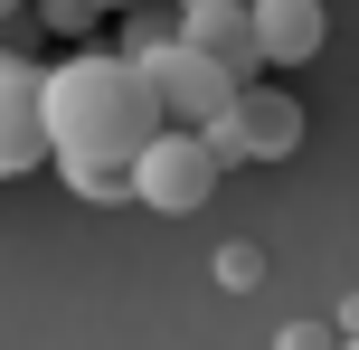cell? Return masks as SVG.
I'll list each match as a JSON object with an SVG mask.
<instances>
[{
    "label": "cell",
    "mask_w": 359,
    "mask_h": 350,
    "mask_svg": "<svg viewBox=\"0 0 359 350\" xmlns=\"http://www.w3.org/2000/svg\"><path fill=\"white\" fill-rule=\"evenodd\" d=\"M341 350H359V332H350V341H341Z\"/></svg>",
    "instance_id": "9a60e30c"
},
{
    "label": "cell",
    "mask_w": 359,
    "mask_h": 350,
    "mask_svg": "<svg viewBox=\"0 0 359 350\" xmlns=\"http://www.w3.org/2000/svg\"><path fill=\"white\" fill-rule=\"evenodd\" d=\"M198 142L217 152V170L227 161H293L303 152V105L284 86H236V105L217 123H198Z\"/></svg>",
    "instance_id": "7a4b0ae2"
},
{
    "label": "cell",
    "mask_w": 359,
    "mask_h": 350,
    "mask_svg": "<svg viewBox=\"0 0 359 350\" xmlns=\"http://www.w3.org/2000/svg\"><path fill=\"white\" fill-rule=\"evenodd\" d=\"M19 10H29V0H0V29H10V19H19Z\"/></svg>",
    "instance_id": "4fadbf2b"
},
{
    "label": "cell",
    "mask_w": 359,
    "mask_h": 350,
    "mask_svg": "<svg viewBox=\"0 0 359 350\" xmlns=\"http://www.w3.org/2000/svg\"><path fill=\"white\" fill-rule=\"evenodd\" d=\"M76 199H133V170H76Z\"/></svg>",
    "instance_id": "8fae6325"
},
{
    "label": "cell",
    "mask_w": 359,
    "mask_h": 350,
    "mask_svg": "<svg viewBox=\"0 0 359 350\" xmlns=\"http://www.w3.org/2000/svg\"><path fill=\"white\" fill-rule=\"evenodd\" d=\"M114 19H123V57H151V48L180 38V10H161V0H133V10H114Z\"/></svg>",
    "instance_id": "ba28073f"
},
{
    "label": "cell",
    "mask_w": 359,
    "mask_h": 350,
    "mask_svg": "<svg viewBox=\"0 0 359 350\" xmlns=\"http://www.w3.org/2000/svg\"><path fill=\"white\" fill-rule=\"evenodd\" d=\"M38 114H48V161L57 180H76V170H133L151 142H161V95H151V76L133 67L123 48L114 57H57L48 86H38Z\"/></svg>",
    "instance_id": "6da1fadb"
},
{
    "label": "cell",
    "mask_w": 359,
    "mask_h": 350,
    "mask_svg": "<svg viewBox=\"0 0 359 350\" xmlns=\"http://www.w3.org/2000/svg\"><path fill=\"white\" fill-rule=\"evenodd\" d=\"M38 86H48V67H38L29 48H10V38H0V180H19V170L48 161V114H38Z\"/></svg>",
    "instance_id": "5b68a950"
},
{
    "label": "cell",
    "mask_w": 359,
    "mask_h": 350,
    "mask_svg": "<svg viewBox=\"0 0 359 350\" xmlns=\"http://www.w3.org/2000/svg\"><path fill=\"white\" fill-rule=\"evenodd\" d=\"M29 19H38L48 38H86V29H95L104 10H95V0H29Z\"/></svg>",
    "instance_id": "9c48e42d"
},
{
    "label": "cell",
    "mask_w": 359,
    "mask_h": 350,
    "mask_svg": "<svg viewBox=\"0 0 359 350\" xmlns=\"http://www.w3.org/2000/svg\"><path fill=\"white\" fill-rule=\"evenodd\" d=\"M255 10V48H265V67H312L331 38V10L322 0H246Z\"/></svg>",
    "instance_id": "52a82bcc"
},
{
    "label": "cell",
    "mask_w": 359,
    "mask_h": 350,
    "mask_svg": "<svg viewBox=\"0 0 359 350\" xmlns=\"http://www.w3.org/2000/svg\"><path fill=\"white\" fill-rule=\"evenodd\" d=\"M255 275H265L255 246H217V284H227V294H255Z\"/></svg>",
    "instance_id": "30bf717a"
},
{
    "label": "cell",
    "mask_w": 359,
    "mask_h": 350,
    "mask_svg": "<svg viewBox=\"0 0 359 350\" xmlns=\"http://www.w3.org/2000/svg\"><path fill=\"white\" fill-rule=\"evenodd\" d=\"M95 10H133V0H95Z\"/></svg>",
    "instance_id": "5bb4252c"
},
{
    "label": "cell",
    "mask_w": 359,
    "mask_h": 350,
    "mask_svg": "<svg viewBox=\"0 0 359 350\" xmlns=\"http://www.w3.org/2000/svg\"><path fill=\"white\" fill-rule=\"evenodd\" d=\"M133 67L151 76V95H161V114H170V123H189V133H198V123H217V114L236 105V76L217 67V57H198L189 38H170V48L133 57Z\"/></svg>",
    "instance_id": "277c9868"
},
{
    "label": "cell",
    "mask_w": 359,
    "mask_h": 350,
    "mask_svg": "<svg viewBox=\"0 0 359 350\" xmlns=\"http://www.w3.org/2000/svg\"><path fill=\"white\" fill-rule=\"evenodd\" d=\"M274 350H341V341H331V322H284Z\"/></svg>",
    "instance_id": "7c38bea8"
},
{
    "label": "cell",
    "mask_w": 359,
    "mask_h": 350,
    "mask_svg": "<svg viewBox=\"0 0 359 350\" xmlns=\"http://www.w3.org/2000/svg\"><path fill=\"white\" fill-rule=\"evenodd\" d=\"M208 189H217V152L198 142L189 123H161V142L133 161V208L189 218V208H208Z\"/></svg>",
    "instance_id": "3957f363"
},
{
    "label": "cell",
    "mask_w": 359,
    "mask_h": 350,
    "mask_svg": "<svg viewBox=\"0 0 359 350\" xmlns=\"http://www.w3.org/2000/svg\"><path fill=\"white\" fill-rule=\"evenodd\" d=\"M180 38H189L198 57H217L236 86H255V67H265V48H255V10H246V0H180Z\"/></svg>",
    "instance_id": "8992f818"
}]
</instances>
